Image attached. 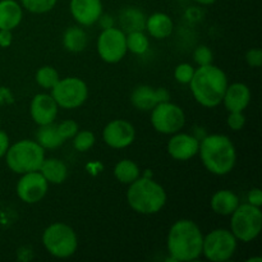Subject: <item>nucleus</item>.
<instances>
[{"label": "nucleus", "mask_w": 262, "mask_h": 262, "mask_svg": "<svg viewBox=\"0 0 262 262\" xmlns=\"http://www.w3.org/2000/svg\"><path fill=\"white\" fill-rule=\"evenodd\" d=\"M204 234L199 225L189 219L177 220L170 227L166 238V248L171 260L189 262L202 256Z\"/></svg>", "instance_id": "obj_1"}, {"label": "nucleus", "mask_w": 262, "mask_h": 262, "mask_svg": "<svg viewBox=\"0 0 262 262\" xmlns=\"http://www.w3.org/2000/svg\"><path fill=\"white\" fill-rule=\"evenodd\" d=\"M199 155L205 168L211 174L223 177L229 174L237 163V150L228 136L214 133L200 140Z\"/></svg>", "instance_id": "obj_2"}, {"label": "nucleus", "mask_w": 262, "mask_h": 262, "mask_svg": "<svg viewBox=\"0 0 262 262\" xmlns=\"http://www.w3.org/2000/svg\"><path fill=\"white\" fill-rule=\"evenodd\" d=\"M228 84L225 72L214 64L194 69V74L189 82L192 96L204 107L219 106Z\"/></svg>", "instance_id": "obj_3"}, {"label": "nucleus", "mask_w": 262, "mask_h": 262, "mask_svg": "<svg viewBox=\"0 0 262 262\" xmlns=\"http://www.w3.org/2000/svg\"><path fill=\"white\" fill-rule=\"evenodd\" d=\"M166 192L164 187L151 177L141 176L128 186L127 202L130 209L141 215H155L166 204Z\"/></svg>", "instance_id": "obj_4"}, {"label": "nucleus", "mask_w": 262, "mask_h": 262, "mask_svg": "<svg viewBox=\"0 0 262 262\" xmlns=\"http://www.w3.org/2000/svg\"><path fill=\"white\" fill-rule=\"evenodd\" d=\"M7 166L15 174L37 171L45 160V150L35 140H20L9 146L5 154Z\"/></svg>", "instance_id": "obj_5"}, {"label": "nucleus", "mask_w": 262, "mask_h": 262, "mask_svg": "<svg viewBox=\"0 0 262 262\" xmlns=\"http://www.w3.org/2000/svg\"><path fill=\"white\" fill-rule=\"evenodd\" d=\"M41 241L49 255L56 258L72 257L78 248L77 233L66 223H54L49 225L43 230Z\"/></svg>", "instance_id": "obj_6"}, {"label": "nucleus", "mask_w": 262, "mask_h": 262, "mask_svg": "<svg viewBox=\"0 0 262 262\" xmlns=\"http://www.w3.org/2000/svg\"><path fill=\"white\" fill-rule=\"evenodd\" d=\"M230 219V232L238 242L248 243L255 241L262 230L261 207L248 204H239Z\"/></svg>", "instance_id": "obj_7"}, {"label": "nucleus", "mask_w": 262, "mask_h": 262, "mask_svg": "<svg viewBox=\"0 0 262 262\" xmlns=\"http://www.w3.org/2000/svg\"><path fill=\"white\" fill-rule=\"evenodd\" d=\"M238 239L230 229L217 228L204 235L202 256L211 262H225L234 256Z\"/></svg>", "instance_id": "obj_8"}, {"label": "nucleus", "mask_w": 262, "mask_h": 262, "mask_svg": "<svg viewBox=\"0 0 262 262\" xmlns=\"http://www.w3.org/2000/svg\"><path fill=\"white\" fill-rule=\"evenodd\" d=\"M50 91L53 99L61 109H78L89 99V86L78 77L60 78Z\"/></svg>", "instance_id": "obj_9"}, {"label": "nucleus", "mask_w": 262, "mask_h": 262, "mask_svg": "<svg viewBox=\"0 0 262 262\" xmlns=\"http://www.w3.org/2000/svg\"><path fill=\"white\" fill-rule=\"evenodd\" d=\"M151 124L156 132L161 135L171 136L181 132L186 124V114L179 105L174 102L164 101L156 105L151 110Z\"/></svg>", "instance_id": "obj_10"}, {"label": "nucleus", "mask_w": 262, "mask_h": 262, "mask_svg": "<svg viewBox=\"0 0 262 262\" xmlns=\"http://www.w3.org/2000/svg\"><path fill=\"white\" fill-rule=\"evenodd\" d=\"M127 53L124 31L114 26L101 31L97 38V54L102 61L107 64L119 63Z\"/></svg>", "instance_id": "obj_11"}, {"label": "nucleus", "mask_w": 262, "mask_h": 262, "mask_svg": "<svg viewBox=\"0 0 262 262\" xmlns=\"http://www.w3.org/2000/svg\"><path fill=\"white\" fill-rule=\"evenodd\" d=\"M17 196L25 204L33 205L42 201L49 191V183L40 171L20 174L15 186Z\"/></svg>", "instance_id": "obj_12"}, {"label": "nucleus", "mask_w": 262, "mask_h": 262, "mask_svg": "<svg viewBox=\"0 0 262 262\" xmlns=\"http://www.w3.org/2000/svg\"><path fill=\"white\" fill-rule=\"evenodd\" d=\"M136 129L132 123L125 119H114L102 129V140L109 147L115 150L127 148L135 142Z\"/></svg>", "instance_id": "obj_13"}, {"label": "nucleus", "mask_w": 262, "mask_h": 262, "mask_svg": "<svg viewBox=\"0 0 262 262\" xmlns=\"http://www.w3.org/2000/svg\"><path fill=\"white\" fill-rule=\"evenodd\" d=\"M169 100H170V94L168 90L163 87L155 90L147 84L137 86L130 95L132 105L141 112H151L158 104Z\"/></svg>", "instance_id": "obj_14"}, {"label": "nucleus", "mask_w": 262, "mask_h": 262, "mask_svg": "<svg viewBox=\"0 0 262 262\" xmlns=\"http://www.w3.org/2000/svg\"><path fill=\"white\" fill-rule=\"evenodd\" d=\"M168 154L178 161L191 160L199 154L200 140L189 133L177 132L168 141Z\"/></svg>", "instance_id": "obj_15"}, {"label": "nucleus", "mask_w": 262, "mask_h": 262, "mask_svg": "<svg viewBox=\"0 0 262 262\" xmlns=\"http://www.w3.org/2000/svg\"><path fill=\"white\" fill-rule=\"evenodd\" d=\"M59 106L49 94H37L31 100L30 114L33 122L40 125L51 124L58 118Z\"/></svg>", "instance_id": "obj_16"}, {"label": "nucleus", "mask_w": 262, "mask_h": 262, "mask_svg": "<svg viewBox=\"0 0 262 262\" xmlns=\"http://www.w3.org/2000/svg\"><path fill=\"white\" fill-rule=\"evenodd\" d=\"M69 10L73 19L84 27L97 23L104 12L101 0H71Z\"/></svg>", "instance_id": "obj_17"}, {"label": "nucleus", "mask_w": 262, "mask_h": 262, "mask_svg": "<svg viewBox=\"0 0 262 262\" xmlns=\"http://www.w3.org/2000/svg\"><path fill=\"white\" fill-rule=\"evenodd\" d=\"M251 90L250 87L242 82H234L228 84L225 90L223 104L228 112H245L251 102Z\"/></svg>", "instance_id": "obj_18"}, {"label": "nucleus", "mask_w": 262, "mask_h": 262, "mask_svg": "<svg viewBox=\"0 0 262 262\" xmlns=\"http://www.w3.org/2000/svg\"><path fill=\"white\" fill-rule=\"evenodd\" d=\"M239 197L230 189H220L211 196L210 206L215 214L220 216H230L239 206Z\"/></svg>", "instance_id": "obj_19"}, {"label": "nucleus", "mask_w": 262, "mask_h": 262, "mask_svg": "<svg viewBox=\"0 0 262 262\" xmlns=\"http://www.w3.org/2000/svg\"><path fill=\"white\" fill-rule=\"evenodd\" d=\"M145 28L151 37L156 40H164L173 33V19L166 13L156 12L146 18Z\"/></svg>", "instance_id": "obj_20"}, {"label": "nucleus", "mask_w": 262, "mask_h": 262, "mask_svg": "<svg viewBox=\"0 0 262 262\" xmlns=\"http://www.w3.org/2000/svg\"><path fill=\"white\" fill-rule=\"evenodd\" d=\"M23 8L15 0H0V30L13 31L20 25Z\"/></svg>", "instance_id": "obj_21"}, {"label": "nucleus", "mask_w": 262, "mask_h": 262, "mask_svg": "<svg viewBox=\"0 0 262 262\" xmlns=\"http://www.w3.org/2000/svg\"><path fill=\"white\" fill-rule=\"evenodd\" d=\"M38 171L42 174V177L48 181L49 184H61L68 178L67 164L55 158H45Z\"/></svg>", "instance_id": "obj_22"}, {"label": "nucleus", "mask_w": 262, "mask_h": 262, "mask_svg": "<svg viewBox=\"0 0 262 262\" xmlns=\"http://www.w3.org/2000/svg\"><path fill=\"white\" fill-rule=\"evenodd\" d=\"M36 142L43 148V150H55V148L60 147L66 141L60 137L58 132V127L56 124L51 123V124L40 125L37 133H36Z\"/></svg>", "instance_id": "obj_23"}, {"label": "nucleus", "mask_w": 262, "mask_h": 262, "mask_svg": "<svg viewBox=\"0 0 262 262\" xmlns=\"http://www.w3.org/2000/svg\"><path fill=\"white\" fill-rule=\"evenodd\" d=\"M89 37L86 31L78 26H73L66 30L63 35V46L71 53H81L86 49Z\"/></svg>", "instance_id": "obj_24"}, {"label": "nucleus", "mask_w": 262, "mask_h": 262, "mask_svg": "<svg viewBox=\"0 0 262 262\" xmlns=\"http://www.w3.org/2000/svg\"><path fill=\"white\" fill-rule=\"evenodd\" d=\"M114 173L115 179L119 183L127 184L129 186L130 183L138 179L141 177V169L137 164L129 159H123V160L118 161L114 166Z\"/></svg>", "instance_id": "obj_25"}, {"label": "nucleus", "mask_w": 262, "mask_h": 262, "mask_svg": "<svg viewBox=\"0 0 262 262\" xmlns=\"http://www.w3.org/2000/svg\"><path fill=\"white\" fill-rule=\"evenodd\" d=\"M146 17L137 8H127L120 14V23L125 31H142L145 28Z\"/></svg>", "instance_id": "obj_26"}, {"label": "nucleus", "mask_w": 262, "mask_h": 262, "mask_svg": "<svg viewBox=\"0 0 262 262\" xmlns=\"http://www.w3.org/2000/svg\"><path fill=\"white\" fill-rule=\"evenodd\" d=\"M127 50L135 55H143L150 48V41L143 31H130L125 33Z\"/></svg>", "instance_id": "obj_27"}, {"label": "nucleus", "mask_w": 262, "mask_h": 262, "mask_svg": "<svg viewBox=\"0 0 262 262\" xmlns=\"http://www.w3.org/2000/svg\"><path fill=\"white\" fill-rule=\"evenodd\" d=\"M36 83L43 90H51L60 79L59 72L51 66H43L37 69L35 74Z\"/></svg>", "instance_id": "obj_28"}, {"label": "nucleus", "mask_w": 262, "mask_h": 262, "mask_svg": "<svg viewBox=\"0 0 262 262\" xmlns=\"http://www.w3.org/2000/svg\"><path fill=\"white\" fill-rule=\"evenodd\" d=\"M19 4L33 14H45L55 8L58 0H19Z\"/></svg>", "instance_id": "obj_29"}, {"label": "nucleus", "mask_w": 262, "mask_h": 262, "mask_svg": "<svg viewBox=\"0 0 262 262\" xmlns=\"http://www.w3.org/2000/svg\"><path fill=\"white\" fill-rule=\"evenodd\" d=\"M72 140H73L74 150L78 152H87L95 145L96 137L91 130H78Z\"/></svg>", "instance_id": "obj_30"}, {"label": "nucleus", "mask_w": 262, "mask_h": 262, "mask_svg": "<svg viewBox=\"0 0 262 262\" xmlns=\"http://www.w3.org/2000/svg\"><path fill=\"white\" fill-rule=\"evenodd\" d=\"M193 66L189 63H181L176 67L174 69V78L178 83L181 84H189L192 77L194 74Z\"/></svg>", "instance_id": "obj_31"}, {"label": "nucleus", "mask_w": 262, "mask_h": 262, "mask_svg": "<svg viewBox=\"0 0 262 262\" xmlns=\"http://www.w3.org/2000/svg\"><path fill=\"white\" fill-rule=\"evenodd\" d=\"M58 127V132L60 135V137L63 138L64 141L72 140V138L76 136V133L79 130V125L76 120L67 119L60 122L59 124H56Z\"/></svg>", "instance_id": "obj_32"}, {"label": "nucleus", "mask_w": 262, "mask_h": 262, "mask_svg": "<svg viewBox=\"0 0 262 262\" xmlns=\"http://www.w3.org/2000/svg\"><path fill=\"white\" fill-rule=\"evenodd\" d=\"M193 60L199 67L209 66V64H212L214 54L210 50L209 46L200 45L199 48H196V50L193 51Z\"/></svg>", "instance_id": "obj_33"}, {"label": "nucleus", "mask_w": 262, "mask_h": 262, "mask_svg": "<svg viewBox=\"0 0 262 262\" xmlns=\"http://www.w3.org/2000/svg\"><path fill=\"white\" fill-rule=\"evenodd\" d=\"M228 127L234 132L242 130L246 125V117L243 112H230L227 119Z\"/></svg>", "instance_id": "obj_34"}, {"label": "nucleus", "mask_w": 262, "mask_h": 262, "mask_svg": "<svg viewBox=\"0 0 262 262\" xmlns=\"http://www.w3.org/2000/svg\"><path fill=\"white\" fill-rule=\"evenodd\" d=\"M246 61L252 68H260L262 66V51L261 49H250L246 54Z\"/></svg>", "instance_id": "obj_35"}, {"label": "nucleus", "mask_w": 262, "mask_h": 262, "mask_svg": "<svg viewBox=\"0 0 262 262\" xmlns=\"http://www.w3.org/2000/svg\"><path fill=\"white\" fill-rule=\"evenodd\" d=\"M247 202L253 205V206L261 207L262 206V192L260 188L250 189L247 194Z\"/></svg>", "instance_id": "obj_36"}, {"label": "nucleus", "mask_w": 262, "mask_h": 262, "mask_svg": "<svg viewBox=\"0 0 262 262\" xmlns=\"http://www.w3.org/2000/svg\"><path fill=\"white\" fill-rule=\"evenodd\" d=\"M13 33L9 30H0V48L7 49L12 45Z\"/></svg>", "instance_id": "obj_37"}, {"label": "nucleus", "mask_w": 262, "mask_h": 262, "mask_svg": "<svg viewBox=\"0 0 262 262\" xmlns=\"http://www.w3.org/2000/svg\"><path fill=\"white\" fill-rule=\"evenodd\" d=\"M10 146V141H9V136L7 135V132L0 129V159L4 158L5 154H7L8 148Z\"/></svg>", "instance_id": "obj_38"}, {"label": "nucleus", "mask_w": 262, "mask_h": 262, "mask_svg": "<svg viewBox=\"0 0 262 262\" xmlns=\"http://www.w3.org/2000/svg\"><path fill=\"white\" fill-rule=\"evenodd\" d=\"M97 22L100 23V26L102 27V30H105V28H110L114 26V19H113L112 15H107V14H101V17L99 18V20Z\"/></svg>", "instance_id": "obj_39"}, {"label": "nucleus", "mask_w": 262, "mask_h": 262, "mask_svg": "<svg viewBox=\"0 0 262 262\" xmlns=\"http://www.w3.org/2000/svg\"><path fill=\"white\" fill-rule=\"evenodd\" d=\"M13 96L10 94V91L5 87H0V104H4V102H12Z\"/></svg>", "instance_id": "obj_40"}, {"label": "nucleus", "mask_w": 262, "mask_h": 262, "mask_svg": "<svg viewBox=\"0 0 262 262\" xmlns=\"http://www.w3.org/2000/svg\"><path fill=\"white\" fill-rule=\"evenodd\" d=\"M193 2H196L197 4H200V5H211V4H214L216 0H193Z\"/></svg>", "instance_id": "obj_41"}, {"label": "nucleus", "mask_w": 262, "mask_h": 262, "mask_svg": "<svg viewBox=\"0 0 262 262\" xmlns=\"http://www.w3.org/2000/svg\"><path fill=\"white\" fill-rule=\"evenodd\" d=\"M248 262H252V261H257V262H262L261 257H252V258H248Z\"/></svg>", "instance_id": "obj_42"}, {"label": "nucleus", "mask_w": 262, "mask_h": 262, "mask_svg": "<svg viewBox=\"0 0 262 262\" xmlns=\"http://www.w3.org/2000/svg\"><path fill=\"white\" fill-rule=\"evenodd\" d=\"M0 124H2V119H0Z\"/></svg>", "instance_id": "obj_43"}]
</instances>
